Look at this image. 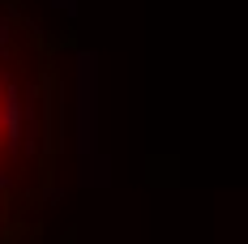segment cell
Segmentation results:
<instances>
[{
	"label": "cell",
	"instance_id": "1",
	"mask_svg": "<svg viewBox=\"0 0 248 244\" xmlns=\"http://www.w3.org/2000/svg\"><path fill=\"white\" fill-rule=\"evenodd\" d=\"M60 163V39L26 0H0V244H43Z\"/></svg>",
	"mask_w": 248,
	"mask_h": 244
}]
</instances>
